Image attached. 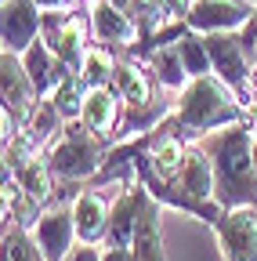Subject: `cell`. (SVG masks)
<instances>
[{
	"mask_svg": "<svg viewBox=\"0 0 257 261\" xmlns=\"http://www.w3.org/2000/svg\"><path fill=\"white\" fill-rule=\"evenodd\" d=\"M199 145L214 160V200L232 207H257V160H253V120L221 127L199 138Z\"/></svg>",
	"mask_w": 257,
	"mask_h": 261,
	"instance_id": "7a4b0ae2",
	"label": "cell"
},
{
	"mask_svg": "<svg viewBox=\"0 0 257 261\" xmlns=\"http://www.w3.org/2000/svg\"><path fill=\"white\" fill-rule=\"evenodd\" d=\"M112 203L105 200L102 189L83 185V192L73 200V218H76V240L80 243H105V228H109Z\"/></svg>",
	"mask_w": 257,
	"mask_h": 261,
	"instance_id": "8fae6325",
	"label": "cell"
},
{
	"mask_svg": "<svg viewBox=\"0 0 257 261\" xmlns=\"http://www.w3.org/2000/svg\"><path fill=\"white\" fill-rule=\"evenodd\" d=\"M112 91L123 98V106H134V102H149V98L159 91V84L152 80L145 62H134V58L120 55L116 73H112Z\"/></svg>",
	"mask_w": 257,
	"mask_h": 261,
	"instance_id": "5bb4252c",
	"label": "cell"
},
{
	"mask_svg": "<svg viewBox=\"0 0 257 261\" xmlns=\"http://www.w3.org/2000/svg\"><path fill=\"white\" fill-rule=\"evenodd\" d=\"M22 65H25V73H29V80H33V87H37V94H40V98H51V94L58 91V84L73 73L69 65L62 62V58H58L44 40H37L33 47L22 55Z\"/></svg>",
	"mask_w": 257,
	"mask_h": 261,
	"instance_id": "7c38bea8",
	"label": "cell"
},
{
	"mask_svg": "<svg viewBox=\"0 0 257 261\" xmlns=\"http://www.w3.org/2000/svg\"><path fill=\"white\" fill-rule=\"evenodd\" d=\"M33 4H37L40 11H69L76 0H33Z\"/></svg>",
	"mask_w": 257,
	"mask_h": 261,
	"instance_id": "4316f807",
	"label": "cell"
},
{
	"mask_svg": "<svg viewBox=\"0 0 257 261\" xmlns=\"http://www.w3.org/2000/svg\"><path fill=\"white\" fill-rule=\"evenodd\" d=\"M87 18H91V33H94V44H105L112 47L116 55L127 51L131 44H138V22L120 11L116 4H109V0H87Z\"/></svg>",
	"mask_w": 257,
	"mask_h": 261,
	"instance_id": "9c48e42d",
	"label": "cell"
},
{
	"mask_svg": "<svg viewBox=\"0 0 257 261\" xmlns=\"http://www.w3.org/2000/svg\"><path fill=\"white\" fill-rule=\"evenodd\" d=\"M253 8L246 0H196L185 25L192 33H239L253 18Z\"/></svg>",
	"mask_w": 257,
	"mask_h": 261,
	"instance_id": "8992f818",
	"label": "cell"
},
{
	"mask_svg": "<svg viewBox=\"0 0 257 261\" xmlns=\"http://www.w3.org/2000/svg\"><path fill=\"white\" fill-rule=\"evenodd\" d=\"M0 261H44L33 228L18 221H4V236H0Z\"/></svg>",
	"mask_w": 257,
	"mask_h": 261,
	"instance_id": "ffe728a7",
	"label": "cell"
},
{
	"mask_svg": "<svg viewBox=\"0 0 257 261\" xmlns=\"http://www.w3.org/2000/svg\"><path fill=\"white\" fill-rule=\"evenodd\" d=\"M159 214H163V203L149 192V200H145V207H141V214H138L134 240H131L134 261H167L163 236H159Z\"/></svg>",
	"mask_w": 257,
	"mask_h": 261,
	"instance_id": "4fadbf2b",
	"label": "cell"
},
{
	"mask_svg": "<svg viewBox=\"0 0 257 261\" xmlns=\"http://www.w3.org/2000/svg\"><path fill=\"white\" fill-rule=\"evenodd\" d=\"M116 62H120V55H116L112 47H105V44H91V51H87V58H83V69H80L83 84H87L91 91H94V87H112Z\"/></svg>",
	"mask_w": 257,
	"mask_h": 261,
	"instance_id": "44dd1931",
	"label": "cell"
},
{
	"mask_svg": "<svg viewBox=\"0 0 257 261\" xmlns=\"http://www.w3.org/2000/svg\"><path fill=\"white\" fill-rule=\"evenodd\" d=\"M250 116H253V109L246 102H239V94L217 73H210V76H196L178 94V106L163 120V130L181 142H199V138L214 135V130L243 123Z\"/></svg>",
	"mask_w": 257,
	"mask_h": 261,
	"instance_id": "6da1fadb",
	"label": "cell"
},
{
	"mask_svg": "<svg viewBox=\"0 0 257 261\" xmlns=\"http://www.w3.org/2000/svg\"><path fill=\"white\" fill-rule=\"evenodd\" d=\"M224 261H257V207H232L214 225Z\"/></svg>",
	"mask_w": 257,
	"mask_h": 261,
	"instance_id": "5b68a950",
	"label": "cell"
},
{
	"mask_svg": "<svg viewBox=\"0 0 257 261\" xmlns=\"http://www.w3.org/2000/svg\"><path fill=\"white\" fill-rule=\"evenodd\" d=\"M102 261H134V250L131 247H105Z\"/></svg>",
	"mask_w": 257,
	"mask_h": 261,
	"instance_id": "484cf974",
	"label": "cell"
},
{
	"mask_svg": "<svg viewBox=\"0 0 257 261\" xmlns=\"http://www.w3.org/2000/svg\"><path fill=\"white\" fill-rule=\"evenodd\" d=\"M102 257H105V247L102 243H76L66 261H102Z\"/></svg>",
	"mask_w": 257,
	"mask_h": 261,
	"instance_id": "d4e9b609",
	"label": "cell"
},
{
	"mask_svg": "<svg viewBox=\"0 0 257 261\" xmlns=\"http://www.w3.org/2000/svg\"><path fill=\"white\" fill-rule=\"evenodd\" d=\"M109 152H112V138L94 135L80 120H73L66 123L62 138L47 149V163L58 181H91L109 160Z\"/></svg>",
	"mask_w": 257,
	"mask_h": 261,
	"instance_id": "3957f363",
	"label": "cell"
},
{
	"mask_svg": "<svg viewBox=\"0 0 257 261\" xmlns=\"http://www.w3.org/2000/svg\"><path fill=\"white\" fill-rule=\"evenodd\" d=\"M87 84H83V76L80 73H69L66 80L58 84V91L51 94V102H54V109L62 113V120L66 123H73V120H80V113H83V98H87Z\"/></svg>",
	"mask_w": 257,
	"mask_h": 261,
	"instance_id": "7402d4cb",
	"label": "cell"
},
{
	"mask_svg": "<svg viewBox=\"0 0 257 261\" xmlns=\"http://www.w3.org/2000/svg\"><path fill=\"white\" fill-rule=\"evenodd\" d=\"M145 65H149L152 80L163 87V91H170V94H181V91L192 84V76H188V69H185V62H181L178 44H167V47L152 51V55L145 58Z\"/></svg>",
	"mask_w": 257,
	"mask_h": 261,
	"instance_id": "ac0fdd59",
	"label": "cell"
},
{
	"mask_svg": "<svg viewBox=\"0 0 257 261\" xmlns=\"http://www.w3.org/2000/svg\"><path fill=\"white\" fill-rule=\"evenodd\" d=\"M40 18L44 11L33 0H4L0 8V37H4V51L25 55L40 40Z\"/></svg>",
	"mask_w": 257,
	"mask_h": 261,
	"instance_id": "30bf717a",
	"label": "cell"
},
{
	"mask_svg": "<svg viewBox=\"0 0 257 261\" xmlns=\"http://www.w3.org/2000/svg\"><path fill=\"white\" fill-rule=\"evenodd\" d=\"M33 240H37L44 261H66L73 254V247L80 243L73 207H44L40 221L33 225Z\"/></svg>",
	"mask_w": 257,
	"mask_h": 261,
	"instance_id": "ba28073f",
	"label": "cell"
},
{
	"mask_svg": "<svg viewBox=\"0 0 257 261\" xmlns=\"http://www.w3.org/2000/svg\"><path fill=\"white\" fill-rule=\"evenodd\" d=\"M25 135L33 138L40 149H51L58 138H62V130H66V120H62V113L54 109V102L51 98H40L37 102V109H33V116L25 120Z\"/></svg>",
	"mask_w": 257,
	"mask_h": 261,
	"instance_id": "d6986e66",
	"label": "cell"
},
{
	"mask_svg": "<svg viewBox=\"0 0 257 261\" xmlns=\"http://www.w3.org/2000/svg\"><path fill=\"white\" fill-rule=\"evenodd\" d=\"M91 40H94V33H91V18L87 15H69V22H66V29H62V37L54 40V55L69 65L73 73H80L83 69V58H87V51H91Z\"/></svg>",
	"mask_w": 257,
	"mask_h": 261,
	"instance_id": "e0dca14e",
	"label": "cell"
},
{
	"mask_svg": "<svg viewBox=\"0 0 257 261\" xmlns=\"http://www.w3.org/2000/svg\"><path fill=\"white\" fill-rule=\"evenodd\" d=\"M178 51H181V62H185V69L188 76L196 80V76H210L214 73V65H210V55H207V44H203V33H185V37L178 40Z\"/></svg>",
	"mask_w": 257,
	"mask_h": 261,
	"instance_id": "603a6c76",
	"label": "cell"
},
{
	"mask_svg": "<svg viewBox=\"0 0 257 261\" xmlns=\"http://www.w3.org/2000/svg\"><path fill=\"white\" fill-rule=\"evenodd\" d=\"M192 4H196V0H159V8H163V15L170 22H185L188 11H192Z\"/></svg>",
	"mask_w": 257,
	"mask_h": 261,
	"instance_id": "cb8c5ba5",
	"label": "cell"
},
{
	"mask_svg": "<svg viewBox=\"0 0 257 261\" xmlns=\"http://www.w3.org/2000/svg\"><path fill=\"white\" fill-rule=\"evenodd\" d=\"M178 185H181L185 192H192V196H199V200H214V185H217V178H214V160H210V152H207L199 142L188 145L185 167H181V174H178Z\"/></svg>",
	"mask_w": 257,
	"mask_h": 261,
	"instance_id": "2e32d148",
	"label": "cell"
},
{
	"mask_svg": "<svg viewBox=\"0 0 257 261\" xmlns=\"http://www.w3.org/2000/svg\"><path fill=\"white\" fill-rule=\"evenodd\" d=\"M120 113H123V98L112 91V87H94L87 91L83 98V113H80V123L94 135H112L116 123H120Z\"/></svg>",
	"mask_w": 257,
	"mask_h": 261,
	"instance_id": "9a60e30c",
	"label": "cell"
},
{
	"mask_svg": "<svg viewBox=\"0 0 257 261\" xmlns=\"http://www.w3.org/2000/svg\"><path fill=\"white\" fill-rule=\"evenodd\" d=\"M174 106H178V94H170V91H163L159 87L149 102H134V106H123V113H120V123H116V130H112V145H120V142H131V138H138V135H149V130H156L159 123H163L170 113H174Z\"/></svg>",
	"mask_w": 257,
	"mask_h": 261,
	"instance_id": "52a82bcc",
	"label": "cell"
},
{
	"mask_svg": "<svg viewBox=\"0 0 257 261\" xmlns=\"http://www.w3.org/2000/svg\"><path fill=\"white\" fill-rule=\"evenodd\" d=\"M0 98H4V113L15 116L22 127L40 102V94L22 65V55H15V51H0Z\"/></svg>",
	"mask_w": 257,
	"mask_h": 261,
	"instance_id": "277c9868",
	"label": "cell"
}]
</instances>
